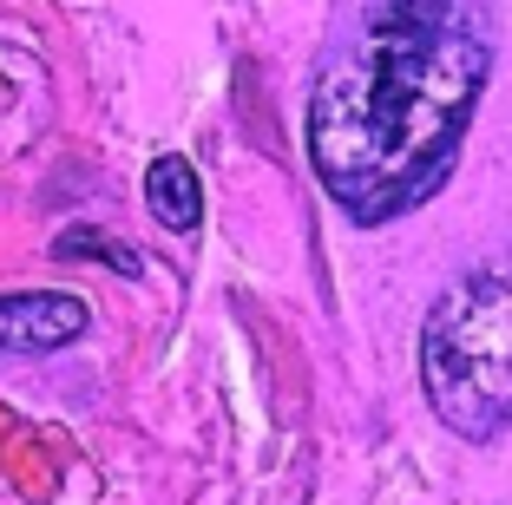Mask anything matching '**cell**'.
I'll use <instances>...</instances> for the list:
<instances>
[{"mask_svg":"<svg viewBox=\"0 0 512 505\" xmlns=\"http://www.w3.org/2000/svg\"><path fill=\"white\" fill-rule=\"evenodd\" d=\"M92 328L86 296L66 289H7L0 296V355H53Z\"/></svg>","mask_w":512,"mask_h":505,"instance_id":"obj_3","label":"cell"},{"mask_svg":"<svg viewBox=\"0 0 512 505\" xmlns=\"http://www.w3.org/2000/svg\"><path fill=\"white\" fill-rule=\"evenodd\" d=\"M421 394L440 427L486 446L512 427V256L453 276L421 322Z\"/></svg>","mask_w":512,"mask_h":505,"instance_id":"obj_2","label":"cell"},{"mask_svg":"<svg viewBox=\"0 0 512 505\" xmlns=\"http://www.w3.org/2000/svg\"><path fill=\"white\" fill-rule=\"evenodd\" d=\"M145 210L165 223V230L191 237L197 223H204V184H197V164L178 158V151L151 158V171H145Z\"/></svg>","mask_w":512,"mask_h":505,"instance_id":"obj_4","label":"cell"},{"mask_svg":"<svg viewBox=\"0 0 512 505\" xmlns=\"http://www.w3.org/2000/svg\"><path fill=\"white\" fill-rule=\"evenodd\" d=\"M486 33L453 14H407L381 0L375 20L322 60L309 86V164L335 210L388 223L453 178L473 105L486 92Z\"/></svg>","mask_w":512,"mask_h":505,"instance_id":"obj_1","label":"cell"}]
</instances>
